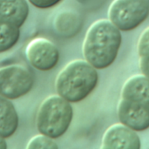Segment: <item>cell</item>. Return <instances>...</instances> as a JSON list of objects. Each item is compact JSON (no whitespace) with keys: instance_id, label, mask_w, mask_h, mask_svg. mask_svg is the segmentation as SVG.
Instances as JSON below:
<instances>
[{"instance_id":"cell-16","label":"cell","mask_w":149,"mask_h":149,"mask_svg":"<svg viewBox=\"0 0 149 149\" xmlns=\"http://www.w3.org/2000/svg\"><path fill=\"white\" fill-rule=\"evenodd\" d=\"M7 148V144L4 141V138L0 137V149H6Z\"/></svg>"},{"instance_id":"cell-5","label":"cell","mask_w":149,"mask_h":149,"mask_svg":"<svg viewBox=\"0 0 149 149\" xmlns=\"http://www.w3.org/2000/svg\"><path fill=\"white\" fill-rule=\"evenodd\" d=\"M148 15V0H113L108 10V19L122 31L137 28Z\"/></svg>"},{"instance_id":"cell-3","label":"cell","mask_w":149,"mask_h":149,"mask_svg":"<svg viewBox=\"0 0 149 149\" xmlns=\"http://www.w3.org/2000/svg\"><path fill=\"white\" fill-rule=\"evenodd\" d=\"M99 79L97 69L86 59H75L67 64L56 79L58 95L76 103L85 100L95 89Z\"/></svg>"},{"instance_id":"cell-9","label":"cell","mask_w":149,"mask_h":149,"mask_svg":"<svg viewBox=\"0 0 149 149\" xmlns=\"http://www.w3.org/2000/svg\"><path fill=\"white\" fill-rule=\"evenodd\" d=\"M28 14L29 6L26 0H0V20L20 27Z\"/></svg>"},{"instance_id":"cell-7","label":"cell","mask_w":149,"mask_h":149,"mask_svg":"<svg viewBox=\"0 0 149 149\" xmlns=\"http://www.w3.org/2000/svg\"><path fill=\"white\" fill-rule=\"evenodd\" d=\"M26 56L32 66L40 71H49L56 66L59 52L50 40L38 38L31 41L26 47Z\"/></svg>"},{"instance_id":"cell-6","label":"cell","mask_w":149,"mask_h":149,"mask_svg":"<svg viewBox=\"0 0 149 149\" xmlns=\"http://www.w3.org/2000/svg\"><path fill=\"white\" fill-rule=\"evenodd\" d=\"M33 82L31 73L21 65L0 68V95L8 100L18 99L28 93Z\"/></svg>"},{"instance_id":"cell-12","label":"cell","mask_w":149,"mask_h":149,"mask_svg":"<svg viewBox=\"0 0 149 149\" xmlns=\"http://www.w3.org/2000/svg\"><path fill=\"white\" fill-rule=\"evenodd\" d=\"M19 27L0 20V53L12 48L18 41Z\"/></svg>"},{"instance_id":"cell-13","label":"cell","mask_w":149,"mask_h":149,"mask_svg":"<svg viewBox=\"0 0 149 149\" xmlns=\"http://www.w3.org/2000/svg\"><path fill=\"white\" fill-rule=\"evenodd\" d=\"M137 51L140 69L142 74L149 78V27L141 34L137 44Z\"/></svg>"},{"instance_id":"cell-8","label":"cell","mask_w":149,"mask_h":149,"mask_svg":"<svg viewBox=\"0 0 149 149\" xmlns=\"http://www.w3.org/2000/svg\"><path fill=\"white\" fill-rule=\"evenodd\" d=\"M103 149H140L141 139L136 131L123 123H116L105 132L102 138Z\"/></svg>"},{"instance_id":"cell-15","label":"cell","mask_w":149,"mask_h":149,"mask_svg":"<svg viewBox=\"0 0 149 149\" xmlns=\"http://www.w3.org/2000/svg\"><path fill=\"white\" fill-rule=\"evenodd\" d=\"M31 4L39 9H47L56 5L61 0H28Z\"/></svg>"},{"instance_id":"cell-2","label":"cell","mask_w":149,"mask_h":149,"mask_svg":"<svg viewBox=\"0 0 149 149\" xmlns=\"http://www.w3.org/2000/svg\"><path fill=\"white\" fill-rule=\"evenodd\" d=\"M118 116L121 123L136 132L149 128V78L136 74L126 80L118 105Z\"/></svg>"},{"instance_id":"cell-14","label":"cell","mask_w":149,"mask_h":149,"mask_svg":"<svg viewBox=\"0 0 149 149\" xmlns=\"http://www.w3.org/2000/svg\"><path fill=\"white\" fill-rule=\"evenodd\" d=\"M58 148V145L53 141L52 138L42 134L33 137L27 145V148L29 149H57Z\"/></svg>"},{"instance_id":"cell-11","label":"cell","mask_w":149,"mask_h":149,"mask_svg":"<svg viewBox=\"0 0 149 149\" xmlns=\"http://www.w3.org/2000/svg\"><path fill=\"white\" fill-rule=\"evenodd\" d=\"M54 25L56 31L60 35L70 38L80 30L82 20L79 14L72 11H65L57 17Z\"/></svg>"},{"instance_id":"cell-1","label":"cell","mask_w":149,"mask_h":149,"mask_svg":"<svg viewBox=\"0 0 149 149\" xmlns=\"http://www.w3.org/2000/svg\"><path fill=\"white\" fill-rule=\"evenodd\" d=\"M122 42L120 31L109 20L100 19L89 27L83 43L85 59L96 69L110 66Z\"/></svg>"},{"instance_id":"cell-4","label":"cell","mask_w":149,"mask_h":149,"mask_svg":"<svg viewBox=\"0 0 149 149\" xmlns=\"http://www.w3.org/2000/svg\"><path fill=\"white\" fill-rule=\"evenodd\" d=\"M73 111L69 101L60 95H52L41 104L37 115V127L40 134L52 139L62 136L69 128Z\"/></svg>"},{"instance_id":"cell-10","label":"cell","mask_w":149,"mask_h":149,"mask_svg":"<svg viewBox=\"0 0 149 149\" xmlns=\"http://www.w3.org/2000/svg\"><path fill=\"white\" fill-rule=\"evenodd\" d=\"M18 116L12 103L0 95V137L8 138L16 132Z\"/></svg>"}]
</instances>
